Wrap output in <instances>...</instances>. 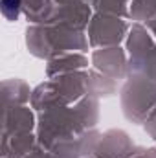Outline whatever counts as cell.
<instances>
[{
  "instance_id": "6da1fadb",
  "label": "cell",
  "mask_w": 156,
  "mask_h": 158,
  "mask_svg": "<svg viewBox=\"0 0 156 158\" xmlns=\"http://www.w3.org/2000/svg\"><path fill=\"white\" fill-rule=\"evenodd\" d=\"M2 6H4V13L7 17H17L20 0H2Z\"/></svg>"
}]
</instances>
